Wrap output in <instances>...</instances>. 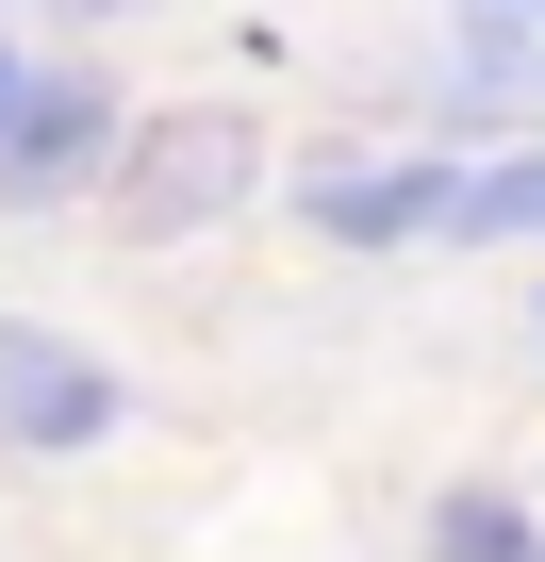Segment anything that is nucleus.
Listing matches in <instances>:
<instances>
[{"label": "nucleus", "instance_id": "5", "mask_svg": "<svg viewBox=\"0 0 545 562\" xmlns=\"http://www.w3.org/2000/svg\"><path fill=\"white\" fill-rule=\"evenodd\" d=\"M430 50H446V83H430L446 116H529L545 100V18H446Z\"/></svg>", "mask_w": 545, "mask_h": 562}, {"label": "nucleus", "instance_id": "3", "mask_svg": "<svg viewBox=\"0 0 545 562\" xmlns=\"http://www.w3.org/2000/svg\"><path fill=\"white\" fill-rule=\"evenodd\" d=\"M116 133H133V116H116V83H100V67H34L18 100H0V215H50L67 182H100V166H116Z\"/></svg>", "mask_w": 545, "mask_h": 562}, {"label": "nucleus", "instance_id": "7", "mask_svg": "<svg viewBox=\"0 0 545 562\" xmlns=\"http://www.w3.org/2000/svg\"><path fill=\"white\" fill-rule=\"evenodd\" d=\"M446 232H479V248H512V232H545V149H512V166H479Z\"/></svg>", "mask_w": 545, "mask_h": 562}, {"label": "nucleus", "instance_id": "2", "mask_svg": "<svg viewBox=\"0 0 545 562\" xmlns=\"http://www.w3.org/2000/svg\"><path fill=\"white\" fill-rule=\"evenodd\" d=\"M116 414H133V381H116L83 331H50V315H0V447L83 463V447H116Z\"/></svg>", "mask_w": 545, "mask_h": 562}, {"label": "nucleus", "instance_id": "1", "mask_svg": "<svg viewBox=\"0 0 545 562\" xmlns=\"http://www.w3.org/2000/svg\"><path fill=\"white\" fill-rule=\"evenodd\" d=\"M100 199H116V232L182 248V232H215V215H248V199H264V116H248V100H166V116H133V133H116Z\"/></svg>", "mask_w": 545, "mask_h": 562}, {"label": "nucleus", "instance_id": "4", "mask_svg": "<svg viewBox=\"0 0 545 562\" xmlns=\"http://www.w3.org/2000/svg\"><path fill=\"white\" fill-rule=\"evenodd\" d=\"M298 215H315L331 248H413V232L463 215V182H446L430 149H397V166H381V149H331V166L298 182Z\"/></svg>", "mask_w": 545, "mask_h": 562}, {"label": "nucleus", "instance_id": "8", "mask_svg": "<svg viewBox=\"0 0 545 562\" xmlns=\"http://www.w3.org/2000/svg\"><path fill=\"white\" fill-rule=\"evenodd\" d=\"M18 83H34V67H18V34H0V100H18Z\"/></svg>", "mask_w": 545, "mask_h": 562}, {"label": "nucleus", "instance_id": "6", "mask_svg": "<svg viewBox=\"0 0 545 562\" xmlns=\"http://www.w3.org/2000/svg\"><path fill=\"white\" fill-rule=\"evenodd\" d=\"M430 562H545V529H529V496L463 480V496H430Z\"/></svg>", "mask_w": 545, "mask_h": 562}]
</instances>
